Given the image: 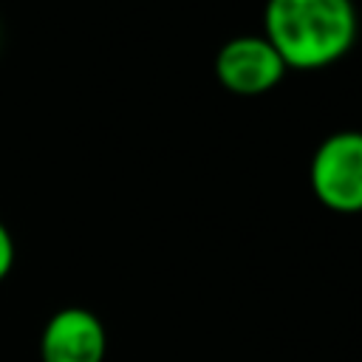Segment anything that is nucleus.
<instances>
[{
  "mask_svg": "<svg viewBox=\"0 0 362 362\" xmlns=\"http://www.w3.org/2000/svg\"><path fill=\"white\" fill-rule=\"evenodd\" d=\"M286 68L317 71L339 62L356 42L354 0H266L263 31Z\"/></svg>",
  "mask_w": 362,
  "mask_h": 362,
  "instance_id": "obj_1",
  "label": "nucleus"
},
{
  "mask_svg": "<svg viewBox=\"0 0 362 362\" xmlns=\"http://www.w3.org/2000/svg\"><path fill=\"white\" fill-rule=\"evenodd\" d=\"M314 198L339 215L362 212V130H337L325 136L308 164Z\"/></svg>",
  "mask_w": 362,
  "mask_h": 362,
  "instance_id": "obj_2",
  "label": "nucleus"
},
{
  "mask_svg": "<svg viewBox=\"0 0 362 362\" xmlns=\"http://www.w3.org/2000/svg\"><path fill=\"white\" fill-rule=\"evenodd\" d=\"M286 62L263 34H238L215 54L218 82L238 96H260L286 76Z\"/></svg>",
  "mask_w": 362,
  "mask_h": 362,
  "instance_id": "obj_3",
  "label": "nucleus"
},
{
  "mask_svg": "<svg viewBox=\"0 0 362 362\" xmlns=\"http://www.w3.org/2000/svg\"><path fill=\"white\" fill-rule=\"evenodd\" d=\"M105 354L107 331L93 311L65 305L48 317L40 337L42 362H105Z\"/></svg>",
  "mask_w": 362,
  "mask_h": 362,
  "instance_id": "obj_4",
  "label": "nucleus"
},
{
  "mask_svg": "<svg viewBox=\"0 0 362 362\" xmlns=\"http://www.w3.org/2000/svg\"><path fill=\"white\" fill-rule=\"evenodd\" d=\"M14 255H17L14 238H11L8 226L0 221V283H3V280L8 277V272L14 269Z\"/></svg>",
  "mask_w": 362,
  "mask_h": 362,
  "instance_id": "obj_5",
  "label": "nucleus"
}]
</instances>
